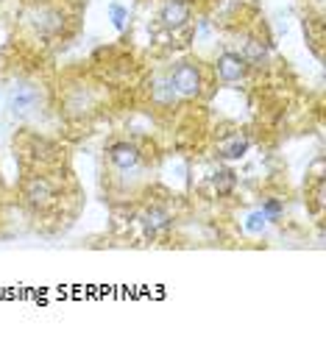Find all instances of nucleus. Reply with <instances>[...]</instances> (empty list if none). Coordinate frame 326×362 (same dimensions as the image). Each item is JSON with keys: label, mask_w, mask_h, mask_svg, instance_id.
I'll list each match as a JSON object with an SVG mask.
<instances>
[{"label": "nucleus", "mask_w": 326, "mask_h": 362, "mask_svg": "<svg viewBox=\"0 0 326 362\" xmlns=\"http://www.w3.org/2000/svg\"><path fill=\"white\" fill-rule=\"evenodd\" d=\"M45 106V92L36 81L31 78H17L6 90V109L14 120H31L42 112Z\"/></svg>", "instance_id": "f257e3e1"}, {"label": "nucleus", "mask_w": 326, "mask_h": 362, "mask_svg": "<svg viewBox=\"0 0 326 362\" xmlns=\"http://www.w3.org/2000/svg\"><path fill=\"white\" fill-rule=\"evenodd\" d=\"M170 87H173V92H176V98H198L201 95V70H198V64H193V62H182V64H176L173 67V73H170Z\"/></svg>", "instance_id": "f03ea898"}, {"label": "nucleus", "mask_w": 326, "mask_h": 362, "mask_svg": "<svg viewBox=\"0 0 326 362\" xmlns=\"http://www.w3.org/2000/svg\"><path fill=\"white\" fill-rule=\"evenodd\" d=\"M107 159H109V165H111L117 173H123V176L137 173L140 165H142V153H140V148L131 145V142H111L107 148Z\"/></svg>", "instance_id": "7ed1b4c3"}, {"label": "nucleus", "mask_w": 326, "mask_h": 362, "mask_svg": "<svg viewBox=\"0 0 326 362\" xmlns=\"http://www.w3.org/2000/svg\"><path fill=\"white\" fill-rule=\"evenodd\" d=\"M22 195H25V204H28L31 209H36V212H45L48 207L56 204V190H53V184H50L48 179H42V176L28 179Z\"/></svg>", "instance_id": "20e7f679"}, {"label": "nucleus", "mask_w": 326, "mask_h": 362, "mask_svg": "<svg viewBox=\"0 0 326 362\" xmlns=\"http://www.w3.org/2000/svg\"><path fill=\"white\" fill-rule=\"evenodd\" d=\"M215 70H217V78L223 84H240L248 76V64L243 62L240 53H220L215 62Z\"/></svg>", "instance_id": "39448f33"}, {"label": "nucleus", "mask_w": 326, "mask_h": 362, "mask_svg": "<svg viewBox=\"0 0 326 362\" xmlns=\"http://www.w3.org/2000/svg\"><path fill=\"white\" fill-rule=\"evenodd\" d=\"M190 20V6L184 0H165L162 8H159V22L170 31H179L184 28Z\"/></svg>", "instance_id": "423d86ee"}, {"label": "nucleus", "mask_w": 326, "mask_h": 362, "mask_svg": "<svg viewBox=\"0 0 326 362\" xmlns=\"http://www.w3.org/2000/svg\"><path fill=\"white\" fill-rule=\"evenodd\" d=\"M34 25H36V31H39L42 36H56V34L64 28V17H62L59 11H53V8L42 6V8H36V20H34Z\"/></svg>", "instance_id": "0eeeda50"}, {"label": "nucleus", "mask_w": 326, "mask_h": 362, "mask_svg": "<svg viewBox=\"0 0 326 362\" xmlns=\"http://www.w3.org/2000/svg\"><path fill=\"white\" fill-rule=\"evenodd\" d=\"M142 226H145V235H148V237H159V235H165V232L173 226V221H170V215H168L162 207H151V209L142 215Z\"/></svg>", "instance_id": "6e6552de"}, {"label": "nucleus", "mask_w": 326, "mask_h": 362, "mask_svg": "<svg viewBox=\"0 0 326 362\" xmlns=\"http://www.w3.org/2000/svg\"><path fill=\"white\" fill-rule=\"evenodd\" d=\"M248 148H251L248 137L234 134V137H229V139H223V142L217 145V153H220L223 159H243V156L248 153Z\"/></svg>", "instance_id": "1a4fd4ad"}, {"label": "nucleus", "mask_w": 326, "mask_h": 362, "mask_svg": "<svg viewBox=\"0 0 326 362\" xmlns=\"http://www.w3.org/2000/svg\"><path fill=\"white\" fill-rule=\"evenodd\" d=\"M240 56L248 67H262V64H268V45L262 39H248Z\"/></svg>", "instance_id": "9d476101"}, {"label": "nucleus", "mask_w": 326, "mask_h": 362, "mask_svg": "<svg viewBox=\"0 0 326 362\" xmlns=\"http://www.w3.org/2000/svg\"><path fill=\"white\" fill-rule=\"evenodd\" d=\"M234 184H237V176H234V170L223 167V170L212 173V190H215L217 195H229V193L234 190Z\"/></svg>", "instance_id": "9b49d317"}, {"label": "nucleus", "mask_w": 326, "mask_h": 362, "mask_svg": "<svg viewBox=\"0 0 326 362\" xmlns=\"http://www.w3.org/2000/svg\"><path fill=\"white\" fill-rule=\"evenodd\" d=\"M109 17H111V25H114L117 31H123V28H125V17H128V11H125L120 3H111V6H109Z\"/></svg>", "instance_id": "f8f14e48"}, {"label": "nucleus", "mask_w": 326, "mask_h": 362, "mask_svg": "<svg viewBox=\"0 0 326 362\" xmlns=\"http://www.w3.org/2000/svg\"><path fill=\"white\" fill-rule=\"evenodd\" d=\"M259 212L265 215V221H279V218H282V201L271 198V201H265V204H262V209H259Z\"/></svg>", "instance_id": "ddd939ff"}, {"label": "nucleus", "mask_w": 326, "mask_h": 362, "mask_svg": "<svg viewBox=\"0 0 326 362\" xmlns=\"http://www.w3.org/2000/svg\"><path fill=\"white\" fill-rule=\"evenodd\" d=\"M245 229H248V232H262V229H265V215H262V212H254V215H248V223H245Z\"/></svg>", "instance_id": "4468645a"}]
</instances>
